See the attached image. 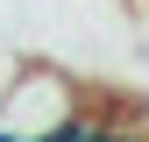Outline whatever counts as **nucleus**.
Segmentation results:
<instances>
[{
  "label": "nucleus",
  "mask_w": 149,
  "mask_h": 142,
  "mask_svg": "<svg viewBox=\"0 0 149 142\" xmlns=\"http://www.w3.org/2000/svg\"><path fill=\"white\" fill-rule=\"evenodd\" d=\"M0 142H29V135H14V128H7V121H0Z\"/></svg>",
  "instance_id": "1"
}]
</instances>
